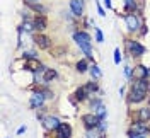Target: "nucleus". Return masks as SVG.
<instances>
[{"mask_svg": "<svg viewBox=\"0 0 150 138\" xmlns=\"http://www.w3.org/2000/svg\"><path fill=\"white\" fill-rule=\"evenodd\" d=\"M147 91H149L147 79H137V82H133L130 87V102H142L147 97Z\"/></svg>", "mask_w": 150, "mask_h": 138, "instance_id": "nucleus-1", "label": "nucleus"}, {"mask_svg": "<svg viewBox=\"0 0 150 138\" xmlns=\"http://www.w3.org/2000/svg\"><path fill=\"white\" fill-rule=\"evenodd\" d=\"M74 39L75 43L79 45L80 51L85 55L87 60H94L92 56V41H91V36L85 33V31H75L74 33Z\"/></svg>", "mask_w": 150, "mask_h": 138, "instance_id": "nucleus-2", "label": "nucleus"}, {"mask_svg": "<svg viewBox=\"0 0 150 138\" xmlns=\"http://www.w3.org/2000/svg\"><path fill=\"white\" fill-rule=\"evenodd\" d=\"M82 123L87 130H96L99 125H101V120L96 113H89V114H84L82 116Z\"/></svg>", "mask_w": 150, "mask_h": 138, "instance_id": "nucleus-3", "label": "nucleus"}, {"mask_svg": "<svg viewBox=\"0 0 150 138\" xmlns=\"http://www.w3.org/2000/svg\"><path fill=\"white\" fill-rule=\"evenodd\" d=\"M126 46H128V51H130L131 56H142L145 53V46L140 45V43L135 41V39H128V41H126Z\"/></svg>", "mask_w": 150, "mask_h": 138, "instance_id": "nucleus-4", "label": "nucleus"}, {"mask_svg": "<svg viewBox=\"0 0 150 138\" xmlns=\"http://www.w3.org/2000/svg\"><path fill=\"white\" fill-rule=\"evenodd\" d=\"M72 137V126L68 123H62L55 130V138H70Z\"/></svg>", "mask_w": 150, "mask_h": 138, "instance_id": "nucleus-5", "label": "nucleus"}, {"mask_svg": "<svg viewBox=\"0 0 150 138\" xmlns=\"http://www.w3.org/2000/svg\"><path fill=\"white\" fill-rule=\"evenodd\" d=\"M125 22H126V28L130 31H137L140 28V19H138L137 14H126L125 16Z\"/></svg>", "mask_w": 150, "mask_h": 138, "instance_id": "nucleus-6", "label": "nucleus"}, {"mask_svg": "<svg viewBox=\"0 0 150 138\" xmlns=\"http://www.w3.org/2000/svg\"><path fill=\"white\" fill-rule=\"evenodd\" d=\"M43 125H45V128L48 130V131H55L62 123H60V120L58 118H55V116H48V118H45L43 120Z\"/></svg>", "mask_w": 150, "mask_h": 138, "instance_id": "nucleus-7", "label": "nucleus"}, {"mask_svg": "<svg viewBox=\"0 0 150 138\" xmlns=\"http://www.w3.org/2000/svg\"><path fill=\"white\" fill-rule=\"evenodd\" d=\"M45 94L43 92H34L33 96H31V108H34V109H38V108H41L43 106V102H45Z\"/></svg>", "mask_w": 150, "mask_h": 138, "instance_id": "nucleus-8", "label": "nucleus"}, {"mask_svg": "<svg viewBox=\"0 0 150 138\" xmlns=\"http://www.w3.org/2000/svg\"><path fill=\"white\" fill-rule=\"evenodd\" d=\"M34 43H36L41 50H48L50 46H51V41H50V38L45 36V34H38L34 36Z\"/></svg>", "mask_w": 150, "mask_h": 138, "instance_id": "nucleus-9", "label": "nucleus"}, {"mask_svg": "<svg viewBox=\"0 0 150 138\" xmlns=\"http://www.w3.org/2000/svg\"><path fill=\"white\" fill-rule=\"evenodd\" d=\"M70 10L75 17H80L82 12H84V7H82V2L80 0H70Z\"/></svg>", "mask_w": 150, "mask_h": 138, "instance_id": "nucleus-10", "label": "nucleus"}, {"mask_svg": "<svg viewBox=\"0 0 150 138\" xmlns=\"http://www.w3.org/2000/svg\"><path fill=\"white\" fill-rule=\"evenodd\" d=\"M133 74H135V79H147L150 74V70L147 67H143V65H138V67L133 68Z\"/></svg>", "mask_w": 150, "mask_h": 138, "instance_id": "nucleus-11", "label": "nucleus"}, {"mask_svg": "<svg viewBox=\"0 0 150 138\" xmlns=\"http://www.w3.org/2000/svg\"><path fill=\"white\" fill-rule=\"evenodd\" d=\"M133 131H135V133H143V135H145V133H149V125H147L145 121L140 120L138 123L133 125Z\"/></svg>", "mask_w": 150, "mask_h": 138, "instance_id": "nucleus-12", "label": "nucleus"}, {"mask_svg": "<svg viewBox=\"0 0 150 138\" xmlns=\"http://www.w3.org/2000/svg\"><path fill=\"white\" fill-rule=\"evenodd\" d=\"M33 26H34L36 31H43V29H46V19H45V16H38V17L34 19V22H33Z\"/></svg>", "mask_w": 150, "mask_h": 138, "instance_id": "nucleus-13", "label": "nucleus"}, {"mask_svg": "<svg viewBox=\"0 0 150 138\" xmlns=\"http://www.w3.org/2000/svg\"><path fill=\"white\" fill-rule=\"evenodd\" d=\"M87 96H89V92H87L85 87H79V89L75 91V97H77V101H85Z\"/></svg>", "mask_w": 150, "mask_h": 138, "instance_id": "nucleus-14", "label": "nucleus"}, {"mask_svg": "<svg viewBox=\"0 0 150 138\" xmlns=\"http://www.w3.org/2000/svg\"><path fill=\"white\" fill-rule=\"evenodd\" d=\"M53 79H56V72L53 68H46L45 70V75H43V82H51Z\"/></svg>", "mask_w": 150, "mask_h": 138, "instance_id": "nucleus-15", "label": "nucleus"}, {"mask_svg": "<svg viewBox=\"0 0 150 138\" xmlns=\"http://www.w3.org/2000/svg\"><path fill=\"white\" fill-rule=\"evenodd\" d=\"M125 9L128 10L130 14H135V10H137V4H135V0H125Z\"/></svg>", "mask_w": 150, "mask_h": 138, "instance_id": "nucleus-16", "label": "nucleus"}, {"mask_svg": "<svg viewBox=\"0 0 150 138\" xmlns=\"http://www.w3.org/2000/svg\"><path fill=\"white\" fill-rule=\"evenodd\" d=\"M87 68H89L87 60H80V62L77 63V72H80V74H85V72H87Z\"/></svg>", "mask_w": 150, "mask_h": 138, "instance_id": "nucleus-17", "label": "nucleus"}, {"mask_svg": "<svg viewBox=\"0 0 150 138\" xmlns=\"http://www.w3.org/2000/svg\"><path fill=\"white\" fill-rule=\"evenodd\" d=\"M28 5L34 10V12H41V14H45V10H46L43 5H41V4H39V2H36V4H28Z\"/></svg>", "mask_w": 150, "mask_h": 138, "instance_id": "nucleus-18", "label": "nucleus"}, {"mask_svg": "<svg viewBox=\"0 0 150 138\" xmlns=\"http://www.w3.org/2000/svg\"><path fill=\"white\" fill-rule=\"evenodd\" d=\"M140 120L142 121H149L150 120V109H147V108L140 109Z\"/></svg>", "mask_w": 150, "mask_h": 138, "instance_id": "nucleus-19", "label": "nucleus"}, {"mask_svg": "<svg viewBox=\"0 0 150 138\" xmlns=\"http://www.w3.org/2000/svg\"><path fill=\"white\" fill-rule=\"evenodd\" d=\"M91 75H92L94 79H99V77H101V70H99V67H97V65H94V67H91Z\"/></svg>", "mask_w": 150, "mask_h": 138, "instance_id": "nucleus-20", "label": "nucleus"}, {"mask_svg": "<svg viewBox=\"0 0 150 138\" xmlns=\"http://www.w3.org/2000/svg\"><path fill=\"white\" fill-rule=\"evenodd\" d=\"M84 87L87 89V92H89V94H92V92L97 91V84H96V82H89L87 85H84Z\"/></svg>", "mask_w": 150, "mask_h": 138, "instance_id": "nucleus-21", "label": "nucleus"}, {"mask_svg": "<svg viewBox=\"0 0 150 138\" xmlns=\"http://www.w3.org/2000/svg\"><path fill=\"white\" fill-rule=\"evenodd\" d=\"M96 41H97V43H103L104 41V34L99 28H96Z\"/></svg>", "mask_w": 150, "mask_h": 138, "instance_id": "nucleus-22", "label": "nucleus"}, {"mask_svg": "<svg viewBox=\"0 0 150 138\" xmlns=\"http://www.w3.org/2000/svg\"><path fill=\"white\" fill-rule=\"evenodd\" d=\"M114 63H116V65L121 63V51H120V48H116V50H114Z\"/></svg>", "mask_w": 150, "mask_h": 138, "instance_id": "nucleus-23", "label": "nucleus"}, {"mask_svg": "<svg viewBox=\"0 0 150 138\" xmlns=\"http://www.w3.org/2000/svg\"><path fill=\"white\" fill-rule=\"evenodd\" d=\"M24 58H28V60H36V53H34V51H24Z\"/></svg>", "mask_w": 150, "mask_h": 138, "instance_id": "nucleus-24", "label": "nucleus"}, {"mask_svg": "<svg viewBox=\"0 0 150 138\" xmlns=\"http://www.w3.org/2000/svg\"><path fill=\"white\" fill-rule=\"evenodd\" d=\"M130 138H145V135L143 133H135L133 130L130 131Z\"/></svg>", "mask_w": 150, "mask_h": 138, "instance_id": "nucleus-25", "label": "nucleus"}, {"mask_svg": "<svg viewBox=\"0 0 150 138\" xmlns=\"http://www.w3.org/2000/svg\"><path fill=\"white\" fill-rule=\"evenodd\" d=\"M125 75H126V79H131V75H133L131 67H125Z\"/></svg>", "mask_w": 150, "mask_h": 138, "instance_id": "nucleus-26", "label": "nucleus"}, {"mask_svg": "<svg viewBox=\"0 0 150 138\" xmlns=\"http://www.w3.org/2000/svg\"><path fill=\"white\" fill-rule=\"evenodd\" d=\"M97 12H99V16H101V17H104V16H106V12H104V9L101 7V5H99V4H97Z\"/></svg>", "mask_w": 150, "mask_h": 138, "instance_id": "nucleus-27", "label": "nucleus"}, {"mask_svg": "<svg viewBox=\"0 0 150 138\" xmlns=\"http://www.w3.org/2000/svg\"><path fill=\"white\" fill-rule=\"evenodd\" d=\"M24 131H26V126H21V128L17 130V135H22Z\"/></svg>", "mask_w": 150, "mask_h": 138, "instance_id": "nucleus-28", "label": "nucleus"}, {"mask_svg": "<svg viewBox=\"0 0 150 138\" xmlns=\"http://www.w3.org/2000/svg\"><path fill=\"white\" fill-rule=\"evenodd\" d=\"M104 5H106L108 9H111V0H104Z\"/></svg>", "mask_w": 150, "mask_h": 138, "instance_id": "nucleus-29", "label": "nucleus"}, {"mask_svg": "<svg viewBox=\"0 0 150 138\" xmlns=\"http://www.w3.org/2000/svg\"><path fill=\"white\" fill-rule=\"evenodd\" d=\"M36 2H39V0H26V4H36Z\"/></svg>", "mask_w": 150, "mask_h": 138, "instance_id": "nucleus-30", "label": "nucleus"}]
</instances>
